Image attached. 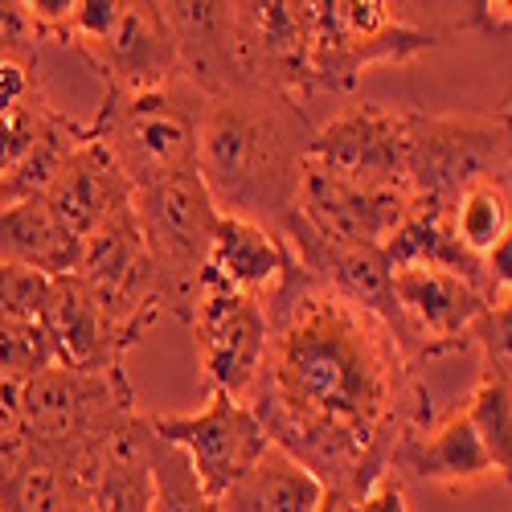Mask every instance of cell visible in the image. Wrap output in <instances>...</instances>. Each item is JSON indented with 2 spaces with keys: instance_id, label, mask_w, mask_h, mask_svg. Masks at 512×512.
I'll use <instances>...</instances> for the list:
<instances>
[{
  "instance_id": "6da1fadb",
  "label": "cell",
  "mask_w": 512,
  "mask_h": 512,
  "mask_svg": "<svg viewBox=\"0 0 512 512\" xmlns=\"http://www.w3.org/2000/svg\"><path fill=\"white\" fill-rule=\"evenodd\" d=\"M267 328L246 406L328 492L361 500L394 472L398 447L431 426L410 345L300 263L267 300Z\"/></svg>"
},
{
  "instance_id": "7a4b0ae2",
  "label": "cell",
  "mask_w": 512,
  "mask_h": 512,
  "mask_svg": "<svg viewBox=\"0 0 512 512\" xmlns=\"http://www.w3.org/2000/svg\"><path fill=\"white\" fill-rule=\"evenodd\" d=\"M316 123L304 103L267 87H242L209 99L201 123L197 173L226 218L287 230Z\"/></svg>"
},
{
  "instance_id": "3957f363",
  "label": "cell",
  "mask_w": 512,
  "mask_h": 512,
  "mask_svg": "<svg viewBox=\"0 0 512 512\" xmlns=\"http://www.w3.org/2000/svg\"><path fill=\"white\" fill-rule=\"evenodd\" d=\"M209 99L185 74H173L148 91H107L91 132L119 160L132 189L197 173L201 123Z\"/></svg>"
},
{
  "instance_id": "277c9868",
  "label": "cell",
  "mask_w": 512,
  "mask_h": 512,
  "mask_svg": "<svg viewBox=\"0 0 512 512\" xmlns=\"http://www.w3.org/2000/svg\"><path fill=\"white\" fill-rule=\"evenodd\" d=\"M484 177H512V111L422 115L410 148V209L447 218L455 197Z\"/></svg>"
},
{
  "instance_id": "5b68a950",
  "label": "cell",
  "mask_w": 512,
  "mask_h": 512,
  "mask_svg": "<svg viewBox=\"0 0 512 512\" xmlns=\"http://www.w3.org/2000/svg\"><path fill=\"white\" fill-rule=\"evenodd\" d=\"M443 33L414 25L402 5L386 0H316L312 5V95L353 91L373 66L414 62L435 50Z\"/></svg>"
},
{
  "instance_id": "8992f818",
  "label": "cell",
  "mask_w": 512,
  "mask_h": 512,
  "mask_svg": "<svg viewBox=\"0 0 512 512\" xmlns=\"http://www.w3.org/2000/svg\"><path fill=\"white\" fill-rule=\"evenodd\" d=\"M136 222L148 242L152 267L160 279V300L164 312L189 324L193 316V295L209 259V242L218 230V205H213L209 189L201 185V173L160 181L148 189H136Z\"/></svg>"
},
{
  "instance_id": "52a82bcc",
  "label": "cell",
  "mask_w": 512,
  "mask_h": 512,
  "mask_svg": "<svg viewBox=\"0 0 512 512\" xmlns=\"http://www.w3.org/2000/svg\"><path fill=\"white\" fill-rule=\"evenodd\" d=\"M132 414H140V398L127 369L95 373L54 361L21 386V431L46 443L107 435Z\"/></svg>"
},
{
  "instance_id": "ba28073f",
  "label": "cell",
  "mask_w": 512,
  "mask_h": 512,
  "mask_svg": "<svg viewBox=\"0 0 512 512\" xmlns=\"http://www.w3.org/2000/svg\"><path fill=\"white\" fill-rule=\"evenodd\" d=\"M74 275L132 345H140V336L164 316L160 279L152 267L148 242L140 234L136 209L115 213V218H107L99 230L82 238Z\"/></svg>"
},
{
  "instance_id": "9c48e42d",
  "label": "cell",
  "mask_w": 512,
  "mask_h": 512,
  "mask_svg": "<svg viewBox=\"0 0 512 512\" xmlns=\"http://www.w3.org/2000/svg\"><path fill=\"white\" fill-rule=\"evenodd\" d=\"M418 111L386 107V103H357L316 127L308 164L324 173L369 185V189H406L410 177V148H414Z\"/></svg>"
},
{
  "instance_id": "30bf717a",
  "label": "cell",
  "mask_w": 512,
  "mask_h": 512,
  "mask_svg": "<svg viewBox=\"0 0 512 512\" xmlns=\"http://www.w3.org/2000/svg\"><path fill=\"white\" fill-rule=\"evenodd\" d=\"M406 218H410V193L353 185L308 164L283 238L287 246L320 242L336 250H381Z\"/></svg>"
},
{
  "instance_id": "8fae6325",
  "label": "cell",
  "mask_w": 512,
  "mask_h": 512,
  "mask_svg": "<svg viewBox=\"0 0 512 512\" xmlns=\"http://www.w3.org/2000/svg\"><path fill=\"white\" fill-rule=\"evenodd\" d=\"M189 324L209 390L246 402L267 357V304L222 283L213 271H201Z\"/></svg>"
},
{
  "instance_id": "7c38bea8",
  "label": "cell",
  "mask_w": 512,
  "mask_h": 512,
  "mask_svg": "<svg viewBox=\"0 0 512 512\" xmlns=\"http://www.w3.org/2000/svg\"><path fill=\"white\" fill-rule=\"evenodd\" d=\"M103 463V435L46 443L29 431L0 439V512H82L91 508Z\"/></svg>"
},
{
  "instance_id": "4fadbf2b",
  "label": "cell",
  "mask_w": 512,
  "mask_h": 512,
  "mask_svg": "<svg viewBox=\"0 0 512 512\" xmlns=\"http://www.w3.org/2000/svg\"><path fill=\"white\" fill-rule=\"evenodd\" d=\"M152 431L185 451L213 500H222L271 447L259 414L222 390H209V402L197 414H152Z\"/></svg>"
},
{
  "instance_id": "5bb4252c",
  "label": "cell",
  "mask_w": 512,
  "mask_h": 512,
  "mask_svg": "<svg viewBox=\"0 0 512 512\" xmlns=\"http://www.w3.org/2000/svg\"><path fill=\"white\" fill-rule=\"evenodd\" d=\"M238 54L250 87L312 99V0H250L234 5Z\"/></svg>"
},
{
  "instance_id": "9a60e30c",
  "label": "cell",
  "mask_w": 512,
  "mask_h": 512,
  "mask_svg": "<svg viewBox=\"0 0 512 512\" xmlns=\"http://www.w3.org/2000/svg\"><path fill=\"white\" fill-rule=\"evenodd\" d=\"M394 304L410 345L426 357L463 349L492 295L443 267H390Z\"/></svg>"
},
{
  "instance_id": "2e32d148",
  "label": "cell",
  "mask_w": 512,
  "mask_h": 512,
  "mask_svg": "<svg viewBox=\"0 0 512 512\" xmlns=\"http://www.w3.org/2000/svg\"><path fill=\"white\" fill-rule=\"evenodd\" d=\"M74 54L91 66L95 78H103L107 91H148L181 74L173 29L156 0H123L115 25Z\"/></svg>"
},
{
  "instance_id": "e0dca14e",
  "label": "cell",
  "mask_w": 512,
  "mask_h": 512,
  "mask_svg": "<svg viewBox=\"0 0 512 512\" xmlns=\"http://www.w3.org/2000/svg\"><path fill=\"white\" fill-rule=\"evenodd\" d=\"M164 17L177 41V70L205 99L250 87L242 74V54H238L234 5H222V0H201V5H193V0H168Z\"/></svg>"
},
{
  "instance_id": "ac0fdd59",
  "label": "cell",
  "mask_w": 512,
  "mask_h": 512,
  "mask_svg": "<svg viewBox=\"0 0 512 512\" xmlns=\"http://www.w3.org/2000/svg\"><path fill=\"white\" fill-rule=\"evenodd\" d=\"M41 201H46V209L54 213V222L70 238L82 242L91 230H99L107 218H115V213H123V209H132L136 189H132V181H127V173L119 168V160L91 132L87 140H82L66 156L62 173L54 177L50 193Z\"/></svg>"
},
{
  "instance_id": "d6986e66",
  "label": "cell",
  "mask_w": 512,
  "mask_h": 512,
  "mask_svg": "<svg viewBox=\"0 0 512 512\" xmlns=\"http://www.w3.org/2000/svg\"><path fill=\"white\" fill-rule=\"evenodd\" d=\"M41 328H46L54 361L70 369H123L127 353L136 345L127 340L111 316L99 308L95 295L82 287L78 275L50 279L46 308H41Z\"/></svg>"
},
{
  "instance_id": "ffe728a7",
  "label": "cell",
  "mask_w": 512,
  "mask_h": 512,
  "mask_svg": "<svg viewBox=\"0 0 512 512\" xmlns=\"http://www.w3.org/2000/svg\"><path fill=\"white\" fill-rule=\"evenodd\" d=\"M394 472L414 476L422 484H435L443 492H472L480 484L500 480L496 467L476 435V426L467 422L463 410L447 414L443 422H431L426 431L410 435L398 455H394Z\"/></svg>"
},
{
  "instance_id": "44dd1931",
  "label": "cell",
  "mask_w": 512,
  "mask_h": 512,
  "mask_svg": "<svg viewBox=\"0 0 512 512\" xmlns=\"http://www.w3.org/2000/svg\"><path fill=\"white\" fill-rule=\"evenodd\" d=\"M291 267H295V254L283 234H275L271 226H259V222H246V218H226V213L218 218L205 271H213L222 283L267 304L275 287L291 275Z\"/></svg>"
},
{
  "instance_id": "7402d4cb",
  "label": "cell",
  "mask_w": 512,
  "mask_h": 512,
  "mask_svg": "<svg viewBox=\"0 0 512 512\" xmlns=\"http://www.w3.org/2000/svg\"><path fill=\"white\" fill-rule=\"evenodd\" d=\"M152 418L140 410L103 435V463L91 508L99 512H152Z\"/></svg>"
},
{
  "instance_id": "603a6c76",
  "label": "cell",
  "mask_w": 512,
  "mask_h": 512,
  "mask_svg": "<svg viewBox=\"0 0 512 512\" xmlns=\"http://www.w3.org/2000/svg\"><path fill=\"white\" fill-rule=\"evenodd\" d=\"M328 488L283 447H267V455L218 500L222 512H320Z\"/></svg>"
},
{
  "instance_id": "cb8c5ba5",
  "label": "cell",
  "mask_w": 512,
  "mask_h": 512,
  "mask_svg": "<svg viewBox=\"0 0 512 512\" xmlns=\"http://www.w3.org/2000/svg\"><path fill=\"white\" fill-rule=\"evenodd\" d=\"M78 250L82 242L54 222L46 201H21L0 209V259L5 263L58 279V275H74Z\"/></svg>"
},
{
  "instance_id": "d4e9b609",
  "label": "cell",
  "mask_w": 512,
  "mask_h": 512,
  "mask_svg": "<svg viewBox=\"0 0 512 512\" xmlns=\"http://www.w3.org/2000/svg\"><path fill=\"white\" fill-rule=\"evenodd\" d=\"M91 136V123H82L66 111H54L41 127V136L33 140V148L9 168V177L0 181V209L5 205H21V201H41L50 193L54 177L62 173L66 156Z\"/></svg>"
},
{
  "instance_id": "484cf974",
  "label": "cell",
  "mask_w": 512,
  "mask_h": 512,
  "mask_svg": "<svg viewBox=\"0 0 512 512\" xmlns=\"http://www.w3.org/2000/svg\"><path fill=\"white\" fill-rule=\"evenodd\" d=\"M451 234L459 238V246L467 254H476V259H484V254L512 230V177H484L476 185H467L451 213Z\"/></svg>"
},
{
  "instance_id": "4316f807",
  "label": "cell",
  "mask_w": 512,
  "mask_h": 512,
  "mask_svg": "<svg viewBox=\"0 0 512 512\" xmlns=\"http://www.w3.org/2000/svg\"><path fill=\"white\" fill-rule=\"evenodd\" d=\"M467 422L476 426V435L496 467V476L512 484V377L504 373H480L472 398L463 406Z\"/></svg>"
},
{
  "instance_id": "83f0119b",
  "label": "cell",
  "mask_w": 512,
  "mask_h": 512,
  "mask_svg": "<svg viewBox=\"0 0 512 512\" xmlns=\"http://www.w3.org/2000/svg\"><path fill=\"white\" fill-rule=\"evenodd\" d=\"M148 459H152V512H222L218 500L201 488L185 451L164 443L156 431H152Z\"/></svg>"
},
{
  "instance_id": "f1b7e54d",
  "label": "cell",
  "mask_w": 512,
  "mask_h": 512,
  "mask_svg": "<svg viewBox=\"0 0 512 512\" xmlns=\"http://www.w3.org/2000/svg\"><path fill=\"white\" fill-rule=\"evenodd\" d=\"M54 365V345L41 320H13L0 316V381L25 386L33 373Z\"/></svg>"
},
{
  "instance_id": "f546056e",
  "label": "cell",
  "mask_w": 512,
  "mask_h": 512,
  "mask_svg": "<svg viewBox=\"0 0 512 512\" xmlns=\"http://www.w3.org/2000/svg\"><path fill=\"white\" fill-rule=\"evenodd\" d=\"M467 345L480 349L488 373L512 377V291L508 295H492V304L484 308V316L472 324Z\"/></svg>"
},
{
  "instance_id": "4dcf8cb0",
  "label": "cell",
  "mask_w": 512,
  "mask_h": 512,
  "mask_svg": "<svg viewBox=\"0 0 512 512\" xmlns=\"http://www.w3.org/2000/svg\"><path fill=\"white\" fill-rule=\"evenodd\" d=\"M46 295H50V279L46 275H37L29 267H17V263L0 259V316L41 320Z\"/></svg>"
},
{
  "instance_id": "1f68e13d",
  "label": "cell",
  "mask_w": 512,
  "mask_h": 512,
  "mask_svg": "<svg viewBox=\"0 0 512 512\" xmlns=\"http://www.w3.org/2000/svg\"><path fill=\"white\" fill-rule=\"evenodd\" d=\"M41 46H46V41H41L25 0H0V66L5 62L37 66Z\"/></svg>"
},
{
  "instance_id": "d6a6232c",
  "label": "cell",
  "mask_w": 512,
  "mask_h": 512,
  "mask_svg": "<svg viewBox=\"0 0 512 512\" xmlns=\"http://www.w3.org/2000/svg\"><path fill=\"white\" fill-rule=\"evenodd\" d=\"M58 107L41 103V107H25V111H0V181L9 177V168L33 148V140L41 136V127Z\"/></svg>"
},
{
  "instance_id": "836d02e7",
  "label": "cell",
  "mask_w": 512,
  "mask_h": 512,
  "mask_svg": "<svg viewBox=\"0 0 512 512\" xmlns=\"http://www.w3.org/2000/svg\"><path fill=\"white\" fill-rule=\"evenodd\" d=\"M357 512H410L406 508V492H402V476L398 472H386L361 500H357Z\"/></svg>"
},
{
  "instance_id": "e575fe53",
  "label": "cell",
  "mask_w": 512,
  "mask_h": 512,
  "mask_svg": "<svg viewBox=\"0 0 512 512\" xmlns=\"http://www.w3.org/2000/svg\"><path fill=\"white\" fill-rule=\"evenodd\" d=\"M484 275H488V295L512 291V230L484 254Z\"/></svg>"
},
{
  "instance_id": "d590c367",
  "label": "cell",
  "mask_w": 512,
  "mask_h": 512,
  "mask_svg": "<svg viewBox=\"0 0 512 512\" xmlns=\"http://www.w3.org/2000/svg\"><path fill=\"white\" fill-rule=\"evenodd\" d=\"M21 431V386L0 381V439Z\"/></svg>"
},
{
  "instance_id": "8d00e7d4",
  "label": "cell",
  "mask_w": 512,
  "mask_h": 512,
  "mask_svg": "<svg viewBox=\"0 0 512 512\" xmlns=\"http://www.w3.org/2000/svg\"><path fill=\"white\" fill-rule=\"evenodd\" d=\"M476 21H484V25H512V0H496V5H476Z\"/></svg>"
},
{
  "instance_id": "74e56055",
  "label": "cell",
  "mask_w": 512,
  "mask_h": 512,
  "mask_svg": "<svg viewBox=\"0 0 512 512\" xmlns=\"http://www.w3.org/2000/svg\"><path fill=\"white\" fill-rule=\"evenodd\" d=\"M82 512H99V508H82Z\"/></svg>"
}]
</instances>
